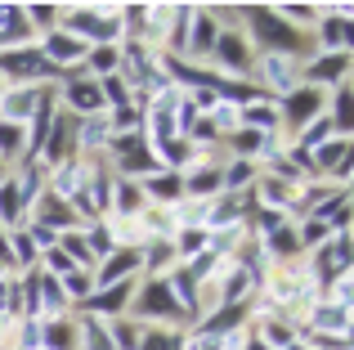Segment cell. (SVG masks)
Segmentation results:
<instances>
[{
	"label": "cell",
	"instance_id": "1",
	"mask_svg": "<svg viewBox=\"0 0 354 350\" xmlns=\"http://www.w3.org/2000/svg\"><path fill=\"white\" fill-rule=\"evenodd\" d=\"M50 50H54V54H59V59H72V54H77V45H72V41H54V45H50Z\"/></svg>",
	"mask_w": 354,
	"mask_h": 350
}]
</instances>
